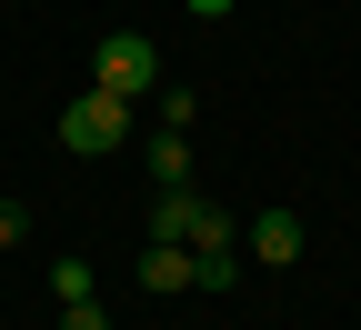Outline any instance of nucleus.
<instances>
[{
    "instance_id": "1a4fd4ad",
    "label": "nucleus",
    "mask_w": 361,
    "mask_h": 330,
    "mask_svg": "<svg viewBox=\"0 0 361 330\" xmlns=\"http://www.w3.org/2000/svg\"><path fill=\"white\" fill-rule=\"evenodd\" d=\"M61 330H111V310H101V291H90V300H61Z\"/></svg>"
},
{
    "instance_id": "7ed1b4c3",
    "label": "nucleus",
    "mask_w": 361,
    "mask_h": 330,
    "mask_svg": "<svg viewBox=\"0 0 361 330\" xmlns=\"http://www.w3.org/2000/svg\"><path fill=\"white\" fill-rule=\"evenodd\" d=\"M311 250V230H301V210H261L251 230H241V260H261V270H291Z\"/></svg>"
},
{
    "instance_id": "20e7f679",
    "label": "nucleus",
    "mask_w": 361,
    "mask_h": 330,
    "mask_svg": "<svg viewBox=\"0 0 361 330\" xmlns=\"http://www.w3.org/2000/svg\"><path fill=\"white\" fill-rule=\"evenodd\" d=\"M141 170H151V191H191V130H151Z\"/></svg>"
},
{
    "instance_id": "f257e3e1",
    "label": "nucleus",
    "mask_w": 361,
    "mask_h": 330,
    "mask_svg": "<svg viewBox=\"0 0 361 330\" xmlns=\"http://www.w3.org/2000/svg\"><path fill=\"white\" fill-rule=\"evenodd\" d=\"M130 130H141V110H130V101H111V90H80V101L61 110V151H80V160H121V151H130Z\"/></svg>"
},
{
    "instance_id": "f03ea898",
    "label": "nucleus",
    "mask_w": 361,
    "mask_h": 330,
    "mask_svg": "<svg viewBox=\"0 0 361 330\" xmlns=\"http://www.w3.org/2000/svg\"><path fill=\"white\" fill-rule=\"evenodd\" d=\"M90 90H111V101L141 110L151 90H161V51H151L141 30H101V51H90Z\"/></svg>"
},
{
    "instance_id": "9b49d317",
    "label": "nucleus",
    "mask_w": 361,
    "mask_h": 330,
    "mask_svg": "<svg viewBox=\"0 0 361 330\" xmlns=\"http://www.w3.org/2000/svg\"><path fill=\"white\" fill-rule=\"evenodd\" d=\"M180 11H191V20H221V11H231V0H180Z\"/></svg>"
},
{
    "instance_id": "6e6552de",
    "label": "nucleus",
    "mask_w": 361,
    "mask_h": 330,
    "mask_svg": "<svg viewBox=\"0 0 361 330\" xmlns=\"http://www.w3.org/2000/svg\"><path fill=\"white\" fill-rule=\"evenodd\" d=\"M90 291H101V270H90L80 250H61L51 260V300H90Z\"/></svg>"
},
{
    "instance_id": "0eeeda50",
    "label": "nucleus",
    "mask_w": 361,
    "mask_h": 330,
    "mask_svg": "<svg viewBox=\"0 0 361 330\" xmlns=\"http://www.w3.org/2000/svg\"><path fill=\"white\" fill-rule=\"evenodd\" d=\"M191 291H241V250H191Z\"/></svg>"
},
{
    "instance_id": "39448f33",
    "label": "nucleus",
    "mask_w": 361,
    "mask_h": 330,
    "mask_svg": "<svg viewBox=\"0 0 361 330\" xmlns=\"http://www.w3.org/2000/svg\"><path fill=\"white\" fill-rule=\"evenodd\" d=\"M141 291H151V300L191 291V241H151V250H141Z\"/></svg>"
},
{
    "instance_id": "9d476101",
    "label": "nucleus",
    "mask_w": 361,
    "mask_h": 330,
    "mask_svg": "<svg viewBox=\"0 0 361 330\" xmlns=\"http://www.w3.org/2000/svg\"><path fill=\"white\" fill-rule=\"evenodd\" d=\"M20 241H30V210H20V201H0V250H20Z\"/></svg>"
},
{
    "instance_id": "423d86ee",
    "label": "nucleus",
    "mask_w": 361,
    "mask_h": 330,
    "mask_svg": "<svg viewBox=\"0 0 361 330\" xmlns=\"http://www.w3.org/2000/svg\"><path fill=\"white\" fill-rule=\"evenodd\" d=\"M151 120H161V130H191V120H201V90H191V80H161V90H151Z\"/></svg>"
}]
</instances>
